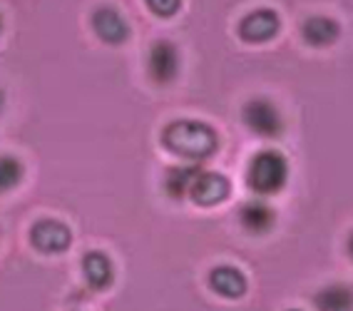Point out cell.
<instances>
[{
	"label": "cell",
	"instance_id": "obj_1",
	"mask_svg": "<svg viewBox=\"0 0 353 311\" xmlns=\"http://www.w3.org/2000/svg\"><path fill=\"white\" fill-rule=\"evenodd\" d=\"M162 142L172 154H179L190 162H202L216 150L219 134L209 128L207 122L174 120L164 128Z\"/></svg>",
	"mask_w": 353,
	"mask_h": 311
},
{
	"label": "cell",
	"instance_id": "obj_2",
	"mask_svg": "<svg viewBox=\"0 0 353 311\" xmlns=\"http://www.w3.org/2000/svg\"><path fill=\"white\" fill-rule=\"evenodd\" d=\"M286 179H289V165H286L284 154L276 150H261L254 154L249 167H246V184H249V190L261 194V197L281 192Z\"/></svg>",
	"mask_w": 353,
	"mask_h": 311
},
{
	"label": "cell",
	"instance_id": "obj_3",
	"mask_svg": "<svg viewBox=\"0 0 353 311\" xmlns=\"http://www.w3.org/2000/svg\"><path fill=\"white\" fill-rule=\"evenodd\" d=\"M241 117H244L246 128L261 140H272V137H279L284 132V117H281L276 105L266 97H254L246 102Z\"/></svg>",
	"mask_w": 353,
	"mask_h": 311
},
{
	"label": "cell",
	"instance_id": "obj_4",
	"mask_svg": "<svg viewBox=\"0 0 353 311\" xmlns=\"http://www.w3.org/2000/svg\"><path fill=\"white\" fill-rule=\"evenodd\" d=\"M30 241L43 254H63L72 244V232L68 224L57 222V219H40L30 229Z\"/></svg>",
	"mask_w": 353,
	"mask_h": 311
},
{
	"label": "cell",
	"instance_id": "obj_5",
	"mask_svg": "<svg viewBox=\"0 0 353 311\" xmlns=\"http://www.w3.org/2000/svg\"><path fill=\"white\" fill-rule=\"evenodd\" d=\"M147 70L157 85H170L179 75V50L170 40H157L147 55Z\"/></svg>",
	"mask_w": 353,
	"mask_h": 311
},
{
	"label": "cell",
	"instance_id": "obj_6",
	"mask_svg": "<svg viewBox=\"0 0 353 311\" xmlns=\"http://www.w3.org/2000/svg\"><path fill=\"white\" fill-rule=\"evenodd\" d=\"M279 28H281V18H279L276 10L259 8L239 23V35L244 43H266L276 35Z\"/></svg>",
	"mask_w": 353,
	"mask_h": 311
},
{
	"label": "cell",
	"instance_id": "obj_7",
	"mask_svg": "<svg viewBox=\"0 0 353 311\" xmlns=\"http://www.w3.org/2000/svg\"><path fill=\"white\" fill-rule=\"evenodd\" d=\"M229 190H232V184H229V179L224 174H219V172H199L194 184H192L190 197L196 204H202V207H214V204L224 202L229 197Z\"/></svg>",
	"mask_w": 353,
	"mask_h": 311
},
{
	"label": "cell",
	"instance_id": "obj_8",
	"mask_svg": "<svg viewBox=\"0 0 353 311\" xmlns=\"http://www.w3.org/2000/svg\"><path fill=\"white\" fill-rule=\"evenodd\" d=\"M92 30L97 32V38L108 45H122L130 38V26L114 8H97L92 13Z\"/></svg>",
	"mask_w": 353,
	"mask_h": 311
},
{
	"label": "cell",
	"instance_id": "obj_9",
	"mask_svg": "<svg viewBox=\"0 0 353 311\" xmlns=\"http://www.w3.org/2000/svg\"><path fill=\"white\" fill-rule=\"evenodd\" d=\"M82 274H85V281H88L95 292L108 289L114 279V269L112 261L105 252H88L82 257Z\"/></svg>",
	"mask_w": 353,
	"mask_h": 311
},
{
	"label": "cell",
	"instance_id": "obj_10",
	"mask_svg": "<svg viewBox=\"0 0 353 311\" xmlns=\"http://www.w3.org/2000/svg\"><path fill=\"white\" fill-rule=\"evenodd\" d=\"M239 219L246 232H252V234H266V232L276 224V212L266 202H261V199H252V202H246L244 207H241Z\"/></svg>",
	"mask_w": 353,
	"mask_h": 311
},
{
	"label": "cell",
	"instance_id": "obj_11",
	"mask_svg": "<svg viewBox=\"0 0 353 311\" xmlns=\"http://www.w3.org/2000/svg\"><path fill=\"white\" fill-rule=\"evenodd\" d=\"M209 286L224 299H239L246 292V277L236 267H216L209 272Z\"/></svg>",
	"mask_w": 353,
	"mask_h": 311
},
{
	"label": "cell",
	"instance_id": "obj_12",
	"mask_svg": "<svg viewBox=\"0 0 353 311\" xmlns=\"http://www.w3.org/2000/svg\"><path fill=\"white\" fill-rule=\"evenodd\" d=\"M301 35L314 48H326V45H334L339 40L341 26L334 18H328V15H314V18H309L303 23Z\"/></svg>",
	"mask_w": 353,
	"mask_h": 311
},
{
	"label": "cell",
	"instance_id": "obj_13",
	"mask_svg": "<svg viewBox=\"0 0 353 311\" xmlns=\"http://www.w3.org/2000/svg\"><path fill=\"white\" fill-rule=\"evenodd\" d=\"M319 311H353V289L346 284H328L314 297Z\"/></svg>",
	"mask_w": 353,
	"mask_h": 311
},
{
	"label": "cell",
	"instance_id": "obj_14",
	"mask_svg": "<svg viewBox=\"0 0 353 311\" xmlns=\"http://www.w3.org/2000/svg\"><path fill=\"white\" fill-rule=\"evenodd\" d=\"M199 172L202 170H199L194 162H192V165H182V167H172V170H167V177H164V190H167V194L174 199L187 197Z\"/></svg>",
	"mask_w": 353,
	"mask_h": 311
},
{
	"label": "cell",
	"instance_id": "obj_15",
	"mask_svg": "<svg viewBox=\"0 0 353 311\" xmlns=\"http://www.w3.org/2000/svg\"><path fill=\"white\" fill-rule=\"evenodd\" d=\"M23 182V165L13 154H0V194L15 190Z\"/></svg>",
	"mask_w": 353,
	"mask_h": 311
},
{
	"label": "cell",
	"instance_id": "obj_16",
	"mask_svg": "<svg viewBox=\"0 0 353 311\" xmlns=\"http://www.w3.org/2000/svg\"><path fill=\"white\" fill-rule=\"evenodd\" d=\"M147 8L159 18H172L182 8V0H145Z\"/></svg>",
	"mask_w": 353,
	"mask_h": 311
},
{
	"label": "cell",
	"instance_id": "obj_17",
	"mask_svg": "<svg viewBox=\"0 0 353 311\" xmlns=\"http://www.w3.org/2000/svg\"><path fill=\"white\" fill-rule=\"evenodd\" d=\"M3 105H6V95H3V90H0V112H3Z\"/></svg>",
	"mask_w": 353,
	"mask_h": 311
},
{
	"label": "cell",
	"instance_id": "obj_18",
	"mask_svg": "<svg viewBox=\"0 0 353 311\" xmlns=\"http://www.w3.org/2000/svg\"><path fill=\"white\" fill-rule=\"evenodd\" d=\"M348 254L353 257V234H351V239H348Z\"/></svg>",
	"mask_w": 353,
	"mask_h": 311
},
{
	"label": "cell",
	"instance_id": "obj_19",
	"mask_svg": "<svg viewBox=\"0 0 353 311\" xmlns=\"http://www.w3.org/2000/svg\"><path fill=\"white\" fill-rule=\"evenodd\" d=\"M0 32H3V18H0Z\"/></svg>",
	"mask_w": 353,
	"mask_h": 311
},
{
	"label": "cell",
	"instance_id": "obj_20",
	"mask_svg": "<svg viewBox=\"0 0 353 311\" xmlns=\"http://www.w3.org/2000/svg\"><path fill=\"white\" fill-rule=\"evenodd\" d=\"M291 311H299V309H291Z\"/></svg>",
	"mask_w": 353,
	"mask_h": 311
}]
</instances>
